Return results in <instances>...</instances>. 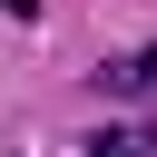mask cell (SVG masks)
Wrapping results in <instances>:
<instances>
[{
	"label": "cell",
	"instance_id": "6da1fadb",
	"mask_svg": "<svg viewBox=\"0 0 157 157\" xmlns=\"http://www.w3.org/2000/svg\"><path fill=\"white\" fill-rule=\"evenodd\" d=\"M98 88H108V98H157V49H137V59H108V69H98Z\"/></svg>",
	"mask_w": 157,
	"mask_h": 157
},
{
	"label": "cell",
	"instance_id": "7a4b0ae2",
	"mask_svg": "<svg viewBox=\"0 0 157 157\" xmlns=\"http://www.w3.org/2000/svg\"><path fill=\"white\" fill-rule=\"evenodd\" d=\"M88 157H157V128H98Z\"/></svg>",
	"mask_w": 157,
	"mask_h": 157
}]
</instances>
